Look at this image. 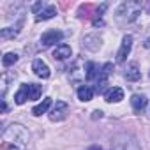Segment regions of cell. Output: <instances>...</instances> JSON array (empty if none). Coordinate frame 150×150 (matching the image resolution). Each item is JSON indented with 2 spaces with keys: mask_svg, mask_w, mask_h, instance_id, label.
<instances>
[{
  "mask_svg": "<svg viewBox=\"0 0 150 150\" xmlns=\"http://www.w3.org/2000/svg\"><path fill=\"white\" fill-rule=\"evenodd\" d=\"M32 71H34V74L35 76H39V78H42V80H46V78H50V67H48V64L46 62H42V60H34V64H32Z\"/></svg>",
  "mask_w": 150,
  "mask_h": 150,
  "instance_id": "52a82bcc",
  "label": "cell"
},
{
  "mask_svg": "<svg viewBox=\"0 0 150 150\" xmlns=\"http://www.w3.org/2000/svg\"><path fill=\"white\" fill-rule=\"evenodd\" d=\"M62 37H64V34H62L60 30H48V32H44L42 37H41V44H42L44 48H48V46H53V44L60 42Z\"/></svg>",
  "mask_w": 150,
  "mask_h": 150,
  "instance_id": "5b68a950",
  "label": "cell"
},
{
  "mask_svg": "<svg viewBox=\"0 0 150 150\" xmlns=\"http://www.w3.org/2000/svg\"><path fill=\"white\" fill-rule=\"evenodd\" d=\"M55 14H57V9H55V6H46V7H42V9L37 13L35 20H37V21H46V20H51Z\"/></svg>",
  "mask_w": 150,
  "mask_h": 150,
  "instance_id": "9c48e42d",
  "label": "cell"
},
{
  "mask_svg": "<svg viewBox=\"0 0 150 150\" xmlns=\"http://www.w3.org/2000/svg\"><path fill=\"white\" fill-rule=\"evenodd\" d=\"M71 46H67V44H60V46H57V50L53 51V58L55 60H65V58H69L71 57Z\"/></svg>",
  "mask_w": 150,
  "mask_h": 150,
  "instance_id": "30bf717a",
  "label": "cell"
},
{
  "mask_svg": "<svg viewBox=\"0 0 150 150\" xmlns=\"http://www.w3.org/2000/svg\"><path fill=\"white\" fill-rule=\"evenodd\" d=\"M131 48H132V35H124L122 39V46L117 53V62H124L127 58V55L131 53Z\"/></svg>",
  "mask_w": 150,
  "mask_h": 150,
  "instance_id": "8992f818",
  "label": "cell"
},
{
  "mask_svg": "<svg viewBox=\"0 0 150 150\" xmlns=\"http://www.w3.org/2000/svg\"><path fill=\"white\" fill-rule=\"evenodd\" d=\"M94 88L92 87H80L78 88V97H80V101H83V103H87V101H92V97H94Z\"/></svg>",
  "mask_w": 150,
  "mask_h": 150,
  "instance_id": "9a60e30c",
  "label": "cell"
},
{
  "mask_svg": "<svg viewBox=\"0 0 150 150\" xmlns=\"http://www.w3.org/2000/svg\"><path fill=\"white\" fill-rule=\"evenodd\" d=\"M111 150H141L139 143L131 134H117L111 139Z\"/></svg>",
  "mask_w": 150,
  "mask_h": 150,
  "instance_id": "3957f363",
  "label": "cell"
},
{
  "mask_svg": "<svg viewBox=\"0 0 150 150\" xmlns=\"http://www.w3.org/2000/svg\"><path fill=\"white\" fill-rule=\"evenodd\" d=\"M146 103H148V101H146V97H145V96H138V94H136V96H132V97H131V104H132L134 111H138V113H139V111H143V110L146 108Z\"/></svg>",
  "mask_w": 150,
  "mask_h": 150,
  "instance_id": "8fae6325",
  "label": "cell"
},
{
  "mask_svg": "<svg viewBox=\"0 0 150 150\" xmlns=\"http://www.w3.org/2000/svg\"><path fill=\"white\" fill-rule=\"evenodd\" d=\"M145 46H146V48H150V39H146V42H145Z\"/></svg>",
  "mask_w": 150,
  "mask_h": 150,
  "instance_id": "ffe728a7",
  "label": "cell"
},
{
  "mask_svg": "<svg viewBox=\"0 0 150 150\" xmlns=\"http://www.w3.org/2000/svg\"><path fill=\"white\" fill-rule=\"evenodd\" d=\"M104 99H106L108 103H120V101L124 99V90H122L120 87H113V88H110V90L104 94Z\"/></svg>",
  "mask_w": 150,
  "mask_h": 150,
  "instance_id": "ba28073f",
  "label": "cell"
},
{
  "mask_svg": "<svg viewBox=\"0 0 150 150\" xmlns=\"http://www.w3.org/2000/svg\"><path fill=\"white\" fill-rule=\"evenodd\" d=\"M27 99L30 101V96H28V83L21 85V88L16 92V96H14V103H16V104H23Z\"/></svg>",
  "mask_w": 150,
  "mask_h": 150,
  "instance_id": "4fadbf2b",
  "label": "cell"
},
{
  "mask_svg": "<svg viewBox=\"0 0 150 150\" xmlns=\"http://www.w3.org/2000/svg\"><path fill=\"white\" fill-rule=\"evenodd\" d=\"M42 94V88L41 85H35V83H28V96H30V101H37Z\"/></svg>",
  "mask_w": 150,
  "mask_h": 150,
  "instance_id": "e0dca14e",
  "label": "cell"
},
{
  "mask_svg": "<svg viewBox=\"0 0 150 150\" xmlns=\"http://www.w3.org/2000/svg\"><path fill=\"white\" fill-rule=\"evenodd\" d=\"M125 78L129 80V81H138L139 78H141V71L138 69V64H131L129 67H127V71H125Z\"/></svg>",
  "mask_w": 150,
  "mask_h": 150,
  "instance_id": "7c38bea8",
  "label": "cell"
},
{
  "mask_svg": "<svg viewBox=\"0 0 150 150\" xmlns=\"http://www.w3.org/2000/svg\"><path fill=\"white\" fill-rule=\"evenodd\" d=\"M88 150H101V146H92V148H88Z\"/></svg>",
  "mask_w": 150,
  "mask_h": 150,
  "instance_id": "44dd1931",
  "label": "cell"
},
{
  "mask_svg": "<svg viewBox=\"0 0 150 150\" xmlns=\"http://www.w3.org/2000/svg\"><path fill=\"white\" fill-rule=\"evenodd\" d=\"M28 138H30L28 136V131L21 124H11L4 131V134H2L4 146H14V148H21V150L27 148Z\"/></svg>",
  "mask_w": 150,
  "mask_h": 150,
  "instance_id": "6da1fadb",
  "label": "cell"
},
{
  "mask_svg": "<svg viewBox=\"0 0 150 150\" xmlns=\"http://www.w3.org/2000/svg\"><path fill=\"white\" fill-rule=\"evenodd\" d=\"M85 71H87V80H97L99 78V74H101V71H99V65L96 64V62H88L87 65H85Z\"/></svg>",
  "mask_w": 150,
  "mask_h": 150,
  "instance_id": "5bb4252c",
  "label": "cell"
},
{
  "mask_svg": "<svg viewBox=\"0 0 150 150\" xmlns=\"http://www.w3.org/2000/svg\"><path fill=\"white\" fill-rule=\"evenodd\" d=\"M50 106H51V99H50V97H46V99H44L41 104H37V106L32 110V113H34L35 117H41L42 113H46V111L50 110Z\"/></svg>",
  "mask_w": 150,
  "mask_h": 150,
  "instance_id": "2e32d148",
  "label": "cell"
},
{
  "mask_svg": "<svg viewBox=\"0 0 150 150\" xmlns=\"http://www.w3.org/2000/svg\"><path fill=\"white\" fill-rule=\"evenodd\" d=\"M16 62H18V55H16V53H6L4 58H2V64H4L6 67L13 65V64H16Z\"/></svg>",
  "mask_w": 150,
  "mask_h": 150,
  "instance_id": "d6986e66",
  "label": "cell"
},
{
  "mask_svg": "<svg viewBox=\"0 0 150 150\" xmlns=\"http://www.w3.org/2000/svg\"><path fill=\"white\" fill-rule=\"evenodd\" d=\"M141 11V4L139 2H124L118 11H117V20L118 23H131Z\"/></svg>",
  "mask_w": 150,
  "mask_h": 150,
  "instance_id": "7a4b0ae2",
  "label": "cell"
},
{
  "mask_svg": "<svg viewBox=\"0 0 150 150\" xmlns=\"http://www.w3.org/2000/svg\"><path fill=\"white\" fill-rule=\"evenodd\" d=\"M67 113H69V106H67L64 101H57L55 106H53V110L50 111V120L60 122V120H64V118L67 117Z\"/></svg>",
  "mask_w": 150,
  "mask_h": 150,
  "instance_id": "277c9868",
  "label": "cell"
},
{
  "mask_svg": "<svg viewBox=\"0 0 150 150\" xmlns=\"http://www.w3.org/2000/svg\"><path fill=\"white\" fill-rule=\"evenodd\" d=\"M20 34V27H9V28H2V32H0V35H2V39H11L14 35Z\"/></svg>",
  "mask_w": 150,
  "mask_h": 150,
  "instance_id": "ac0fdd59",
  "label": "cell"
}]
</instances>
